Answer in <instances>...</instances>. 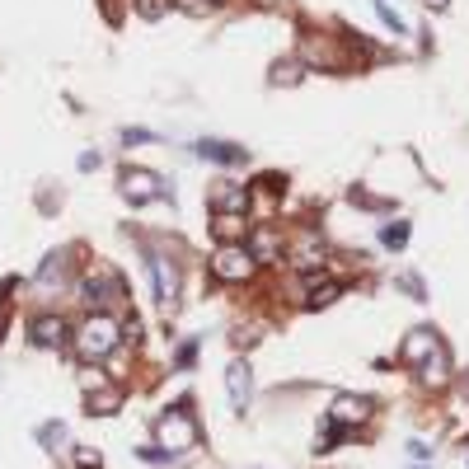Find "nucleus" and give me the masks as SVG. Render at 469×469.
<instances>
[{
	"label": "nucleus",
	"mask_w": 469,
	"mask_h": 469,
	"mask_svg": "<svg viewBox=\"0 0 469 469\" xmlns=\"http://www.w3.org/2000/svg\"><path fill=\"white\" fill-rule=\"evenodd\" d=\"M85 291L99 300L103 310H113V306H122L127 300V287H122V278L113 268H90V278H85Z\"/></svg>",
	"instance_id": "20e7f679"
},
{
	"label": "nucleus",
	"mask_w": 469,
	"mask_h": 469,
	"mask_svg": "<svg viewBox=\"0 0 469 469\" xmlns=\"http://www.w3.org/2000/svg\"><path fill=\"white\" fill-rule=\"evenodd\" d=\"M436 347H441V338L432 334V328H413V334L404 338V347H399V362L404 366H423Z\"/></svg>",
	"instance_id": "0eeeda50"
},
{
	"label": "nucleus",
	"mask_w": 469,
	"mask_h": 469,
	"mask_svg": "<svg viewBox=\"0 0 469 469\" xmlns=\"http://www.w3.org/2000/svg\"><path fill=\"white\" fill-rule=\"evenodd\" d=\"M427 5H432V10H446V5H451V0H427Z\"/></svg>",
	"instance_id": "b1692460"
},
{
	"label": "nucleus",
	"mask_w": 469,
	"mask_h": 469,
	"mask_svg": "<svg viewBox=\"0 0 469 469\" xmlns=\"http://www.w3.org/2000/svg\"><path fill=\"white\" fill-rule=\"evenodd\" d=\"M272 85H300V62H278L272 66Z\"/></svg>",
	"instance_id": "a211bd4d"
},
{
	"label": "nucleus",
	"mask_w": 469,
	"mask_h": 469,
	"mask_svg": "<svg viewBox=\"0 0 469 469\" xmlns=\"http://www.w3.org/2000/svg\"><path fill=\"white\" fill-rule=\"evenodd\" d=\"M291 268H300V272L324 268V239H319L315 230H306V235L296 239V249H291Z\"/></svg>",
	"instance_id": "9d476101"
},
{
	"label": "nucleus",
	"mask_w": 469,
	"mask_h": 469,
	"mask_svg": "<svg viewBox=\"0 0 469 469\" xmlns=\"http://www.w3.org/2000/svg\"><path fill=\"white\" fill-rule=\"evenodd\" d=\"M164 10H170V0H136V15L142 19H160Z\"/></svg>",
	"instance_id": "6ab92c4d"
},
{
	"label": "nucleus",
	"mask_w": 469,
	"mask_h": 469,
	"mask_svg": "<svg viewBox=\"0 0 469 469\" xmlns=\"http://www.w3.org/2000/svg\"><path fill=\"white\" fill-rule=\"evenodd\" d=\"M160 192H164V179H160V174H151V170H122V198H127V202L142 207V202H155Z\"/></svg>",
	"instance_id": "39448f33"
},
{
	"label": "nucleus",
	"mask_w": 469,
	"mask_h": 469,
	"mask_svg": "<svg viewBox=\"0 0 469 469\" xmlns=\"http://www.w3.org/2000/svg\"><path fill=\"white\" fill-rule=\"evenodd\" d=\"M376 10H380V19H385V24H390V29H395V34H404V19H399V10L390 5V0H376Z\"/></svg>",
	"instance_id": "aec40b11"
},
{
	"label": "nucleus",
	"mask_w": 469,
	"mask_h": 469,
	"mask_svg": "<svg viewBox=\"0 0 469 469\" xmlns=\"http://www.w3.org/2000/svg\"><path fill=\"white\" fill-rule=\"evenodd\" d=\"M385 244H390V249H399V244L408 239V226H385V235H380Z\"/></svg>",
	"instance_id": "412c9836"
},
{
	"label": "nucleus",
	"mask_w": 469,
	"mask_h": 469,
	"mask_svg": "<svg viewBox=\"0 0 469 469\" xmlns=\"http://www.w3.org/2000/svg\"><path fill=\"white\" fill-rule=\"evenodd\" d=\"M226 390H230L235 413L249 408V399H254V376H249V366H244V362H230V371H226Z\"/></svg>",
	"instance_id": "1a4fd4ad"
},
{
	"label": "nucleus",
	"mask_w": 469,
	"mask_h": 469,
	"mask_svg": "<svg viewBox=\"0 0 469 469\" xmlns=\"http://www.w3.org/2000/svg\"><path fill=\"white\" fill-rule=\"evenodd\" d=\"M29 334H34L38 347H62V343H66V319H62V315H38V319L29 324Z\"/></svg>",
	"instance_id": "9b49d317"
},
{
	"label": "nucleus",
	"mask_w": 469,
	"mask_h": 469,
	"mask_svg": "<svg viewBox=\"0 0 469 469\" xmlns=\"http://www.w3.org/2000/svg\"><path fill=\"white\" fill-rule=\"evenodd\" d=\"M155 441H160L164 455H183V451H192L202 441V427H198V418H192L188 408H170L155 423Z\"/></svg>",
	"instance_id": "f257e3e1"
},
{
	"label": "nucleus",
	"mask_w": 469,
	"mask_h": 469,
	"mask_svg": "<svg viewBox=\"0 0 469 469\" xmlns=\"http://www.w3.org/2000/svg\"><path fill=\"white\" fill-rule=\"evenodd\" d=\"M151 278H155V300L164 306V315H174V306H179V268L170 259H151Z\"/></svg>",
	"instance_id": "423d86ee"
},
{
	"label": "nucleus",
	"mask_w": 469,
	"mask_h": 469,
	"mask_svg": "<svg viewBox=\"0 0 469 469\" xmlns=\"http://www.w3.org/2000/svg\"><path fill=\"white\" fill-rule=\"evenodd\" d=\"M211 230H216V239H220V244H235V239L244 235V216H216V226H211Z\"/></svg>",
	"instance_id": "2eb2a0df"
},
{
	"label": "nucleus",
	"mask_w": 469,
	"mask_h": 469,
	"mask_svg": "<svg viewBox=\"0 0 469 469\" xmlns=\"http://www.w3.org/2000/svg\"><path fill=\"white\" fill-rule=\"evenodd\" d=\"M338 291H343L338 282H324V287H315V291H310V300H306V306H310V310H319V306H334V300H338Z\"/></svg>",
	"instance_id": "f3484780"
},
{
	"label": "nucleus",
	"mask_w": 469,
	"mask_h": 469,
	"mask_svg": "<svg viewBox=\"0 0 469 469\" xmlns=\"http://www.w3.org/2000/svg\"><path fill=\"white\" fill-rule=\"evenodd\" d=\"M244 202H249V192H244L239 183H216V192H211L216 216H239V211H244Z\"/></svg>",
	"instance_id": "f8f14e48"
},
{
	"label": "nucleus",
	"mask_w": 469,
	"mask_h": 469,
	"mask_svg": "<svg viewBox=\"0 0 469 469\" xmlns=\"http://www.w3.org/2000/svg\"><path fill=\"white\" fill-rule=\"evenodd\" d=\"M254 263H263V259H272V254H278V235H272V230H259L254 235Z\"/></svg>",
	"instance_id": "dca6fc26"
},
{
	"label": "nucleus",
	"mask_w": 469,
	"mask_h": 469,
	"mask_svg": "<svg viewBox=\"0 0 469 469\" xmlns=\"http://www.w3.org/2000/svg\"><path fill=\"white\" fill-rule=\"evenodd\" d=\"M198 155H202V160H216V164H239V160H244V151H239L235 142H198Z\"/></svg>",
	"instance_id": "4468645a"
},
{
	"label": "nucleus",
	"mask_w": 469,
	"mask_h": 469,
	"mask_svg": "<svg viewBox=\"0 0 469 469\" xmlns=\"http://www.w3.org/2000/svg\"><path fill=\"white\" fill-rule=\"evenodd\" d=\"M118 343H122V328L113 315H94V319L80 324V334H75V352L85 357V362H103L108 352H118Z\"/></svg>",
	"instance_id": "f03ea898"
},
{
	"label": "nucleus",
	"mask_w": 469,
	"mask_h": 469,
	"mask_svg": "<svg viewBox=\"0 0 469 469\" xmlns=\"http://www.w3.org/2000/svg\"><path fill=\"white\" fill-rule=\"evenodd\" d=\"M211 272L220 282H244L254 272V254L244 249V244H220L216 259H211Z\"/></svg>",
	"instance_id": "7ed1b4c3"
},
{
	"label": "nucleus",
	"mask_w": 469,
	"mask_h": 469,
	"mask_svg": "<svg viewBox=\"0 0 469 469\" xmlns=\"http://www.w3.org/2000/svg\"><path fill=\"white\" fill-rule=\"evenodd\" d=\"M75 464H80V469H99V451L80 446V451H75Z\"/></svg>",
	"instance_id": "5701e85b"
},
{
	"label": "nucleus",
	"mask_w": 469,
	"mask_h": 469,
	"mask_svg": "<svg viewBox=\"0 0 469 469\" xmlns=\"http://www.w3.org/2000/svg\"><path fill=\"white\" fill-rule=\"evenodd\" d=\"M328 418H334V427H357V423L371 418V399H362V395H338L334 408H328Z\"/></svg>",
	"instance_id": "6e6552de"
},
{
	"label": "nucleus",
	"mask_w": 469,
	"mask_h": 469,
	"mask_svg": "<svg viewBox=\"0 0 469 469\" xmlns=\"http://www.w3.org/2000/svg\"><path fill=\"white\" fill-rule=\"evenodd\" d=\"M418 376H423V385H432V390H441V385L451 380V357H446V343H441L427 362L418 366Z\"/></svg>",
	"instance_id": "ddd939ff"
},
{
	"label": "nucleus",
	"mask_w": 469,
	"mask_h": 469,
	"mask_svg": "<svg viewBox=\"0 0 469 469\" xmlns=\"http://www.w3.org/2000/svg\"><path fill=\"white\" fill-rule=\"evenodd\" d=\"M38 436H43V446H57V441L66 436V427H62V423H47V427H43Z\"/></svg>",
	"instance_id": "4be33fe9"
}]
</instances>
